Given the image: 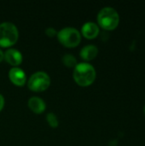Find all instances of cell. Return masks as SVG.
Segmentation results:
<instances>
[{"mask_svg":"<svg viewBox=\"0 0 145 146\" xmlns=\"http://www.w3.org/2000/svg\"><path fill=\"white\" fill-rule=\"evenodd\" d=\"M73 78L80 86L91 85L96 78V70L92 65L87 62H81L74 67Z\"/></svg>","mask_w":145,"mask_h":146,"instance_id":"cell-1","label":"cell"},{"mask_svg":"<svg viewBox=\"0 0 145 146\" xmlns=\"http://www.w3.org/2000/svg\"><path fill=\"white\" fill-rule=\"evenodd\" d=\"M97 21L99 25L104 29L112 30L118 26L120 16L114 8L104 7L99 11L97 15Z\"/></svg>","mask_w":145,"mask_h":146,"instance_id":"cell-2","label":"cell"},{"mask_svg":"<svg viewBox=\"0 0 145 146\" xmlns=\"http://www.w3.org/2000/svg\"><path fill=\"white\" fill-rule=\"evenodd\" d=\"M18 38V30L15 24L11 22H3L0 24V45L10 46Z\"/></svg>","mask_w":145,"mask_h":146,"instance_id":"cell-3","label":"cell"},{"mask_svg":"<svg viewBox=\"0 0 145 146\" xmlns=\"http://www.w3.org/2000/svg\"><path fill=\"white\" fill-rule=\"evenodd\" d=\"M59 41L65 46L74 47L79 44L81 39L79 32L73 27H64L57 33Z\"/></svg>","mask_w":145,"mask_h":146,"instance_id":"cell-4","label":"cell"},{"mask_svg":"<svg viewBox=\"0 0 145 146\" xmlns=\"http://www.w3.org/2000/svg\"><path fill=\"white\" fill-rule=\"evenodd\" d=\"M50 76L43 71L36 72L31 75L28 80V87L32 91L41 92L50 86Z\"/></svg>","mask_w":145,"mask_h":146,"instance_id":"cell-5","label":"cell"},{"mask_svg":"<svg viewBox=\"0 0 145 146\" xmlns=\"http://www.w3.org/2000/svg\"><path fill=\"white\" fill-rule=\"evenodd\" d=\"M9 76L10 80L17 85V86H22L25 84L26 77L25 72L21 68H12L9 72Z\"/></svg>","mask_w":145,"mask_h":146,"instance_id":"cell-6","label":"cell"},{"mask_svg":"<svg viewBox=\"0 0 145 146\" xmlns=\"http://www.w3.org/2000/svg\"><path fill=\"white\" fill-rule=\"evenodd\" d=\"M4 59L12 65H19L22 61V55L21 53L15 49H8L3 53Z\"/></svg>","mask_w":145,"mask_h":146,"instance_id":"cell-7","label":"cell"},{"mask_svg":"<svg viewBox=\"0 0 145 146\" xmlns=\"http://www.w3.org/2000/svg\"><path fill=\"white\" fill-rule=\"evenodd\" d=\"M82 33L85 37L88 38H93L97 36L99 33V27L98 26L91 21L85 22L82 27Z\"/></svg>","mask_w":145,"mask_h":146,"instance_id":"cell-8","label":"cell"},{"mask_svg":"<svg viewBox=\"0 0 145 146\" xmlns=\"http://www.w3.org/2000/svg\"><path fill=\"white\" fill-rule=\"evenodd\" d=\"M29 108L35 113L39 114L42 113L45 110V103L44 101L38 97H32L28 100Z\"/></svg>","mask_w":145,"mask_h":146,"instance_id":"cell-9","label":"cell"},{"mask_svg":"<svg viewBox=\"0 0 145 146\" xmlns=\"http://www.w3.org/2000/svg\"><path fill=\"white\" fill-rule=\"evenodd\" d=\"M97 47L94 44H87L83 47L80 50V56L86 61L92 60L97 55Z\"/></svg>","mask_w":145,"mask_h":146,"instance_id":"cell-10","label":"cell"},{"mask_svg":"<svg viewBox=\"0 0 145 146\" xmlns=\"http://www.w3.org/2000/svg\"><path fill=\"white\" fill-rule=\"evenodd\" d=\"M62 62L66 66H68V67L73 68V67H75L77 65V60H76V58L73 55H71V54H65L62 56Z\"/></svg>","mask_w":145,"mask_h":146,"instance_id":"cell-11","label":"cell"},{"mask_svg":"<svg viewBox=\"0 0 145 146\" xmlns=\"http://www.w3.org/2000/svg\"><path fill=\"white\" fill-rule=\"evenodd\" d=\"M46 120H47L48 123H49L51 127H56L58 126L59 121H58V119H57L56 115L54 113H48L47 115H46Z\"/></svg>","mask_w":145,"mask_h":146,"instance_id":"cell-12","label":"cell"},{"mask_svg":"<svg viewBox=\"0 0 145 146\" xmlns=\"http://www.w3.org/2000/svg\"><path fill=\"white\" fill-rule=\"evenodd\" d=\"M45 33L47 35L50 36V37H53L56 34V31L53 28V27H48L46 30H45Z\"/></svg>","mask_w":145,"mask_h":146,"instance_id":"cell-13","label":"cell"},{"mask_svg":"<svg viewBox=\"0 0 145 146\" xmlns=\"http://www.w3.org/2000/svg\"><path fill=\"white\" fill-rule=\"evenodd\" d=\"M3 104H4V98H3V97L0 94V110L3 109Z\"/></svg>","mask_w":145,"mask_h":146,"instance_id":"cell-14","label":"cell"},{"mask_svg":"<svg viewBox=\"0 0 145 146\" xmlns=\"http://www.w3.org/2000/svg\"><path fill=\"white\" fill-rule=\"evenodd\" d=\"M3 59V52L2 51V50L0 49V62Z\"/></svg>","mask_w":145,"mask_h":146,"instance_id":"cell-15","label":"cell"},{"mask_svg":"<svg viewBox=\"0 0 145 146\" xmlns=\"http://www.w3.org/2000/svg\"><path fill=\"white\" fill-rule=\"evenodd\" d=\"M144 113H145V107H144Z\"/></svg>","mask_w":145,"mask_h":146,"instance_id":"cell-16","label":"cell"}]
</instances>
